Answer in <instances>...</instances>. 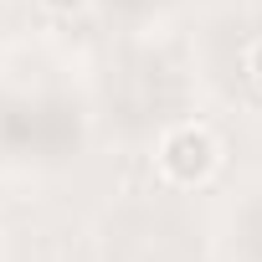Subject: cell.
<instances>
[{
    "label": "cell",
    "instance_id": "3",
    "mask_svg": "<svg viewBox=\"0 0 262 262\" xmlns=\"http://www.w3.org/2000/svg\"><path fill=\"white\" fill-rule=\"evenodd\" d=\"M47 6H52V11H77L82 0H47Z\"/></svg>",
    "mask_w": 262,
    "mask_h": 262
},
{
    "label": "cell",
    "instance_id": "1",
    "mask_svg": "<svg viewBox=\"0 0 262 262\" xmlns=\"http://www.w3.org/2000/svg\"><path fill=\"white\" fill-rule=\"evenodd\" d=\"M160 160H165V175H170V180H180V185H201V180L216 170V139L206 134V128L185 123V128H175V134L165 139Z\"/></svg>",
    "mask_w": 262,
    "mask_h": 262
},
{
    "label": "cell",
    "instance_id": "2",
    "mask_svg": "<svg viewBox=\"0 0 262 262\" xmlns=\"http://www.w3.org/2000/svg\"><path fill=\"white\" fill-rule=\"evenodd\" d=\"M252 82L262 88V41H257V52H252Z\"/></svg>",
    "mask_w": 262,
    "mask_h": 262
}]
</instances>
